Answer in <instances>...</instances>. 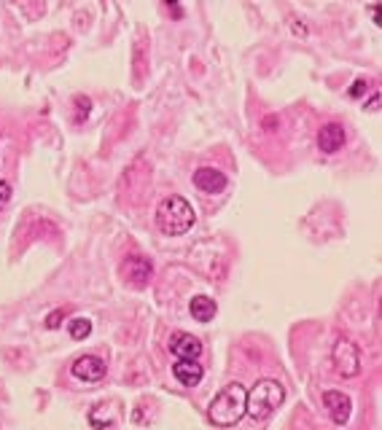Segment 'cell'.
I'll use <instances>...</instances> for the list:
<instances>
[{
    "label": "cell",
    "instance_id": "5bb4252c",
    "mask_svg": "<svg viewBox=\"0 0 382 430\" xmlns=\"http://www.w3.org/2000/svg\"><path fill=\"white\" fill-rule=\"evenodd\" d=\"M68 331L73 336L75 342H81V339H87L89 333H92V320L87 318H73L68 323Z\"/></svg>",
    "mask_w": 382,
    "mask_h": 430
},
{
    "label": "cell",
    "instance_id": "3957f363",
    "mask_svg": "<svg viewBox=\"0 0 382 430\" xmlns=\"http://www.w3.org/2000/svg\"><path fill=\"white\" fill-rule=\"evenodd\" d=\"M285 401V390L280 382L275 380H261L256 382V387L248 393V401H245V417L256 419V422H264L270 419L280 404Z\"/></svg>",
    "mask_w": 382,
    "mask_h": 430
},
{
    "label": "cell",
    "instance_id": "2e32d148",
    "mask_svg": "<svg viewBox=\"0 0 382 430\" xmlns=\"http://www.w3.org/2000/svg\"><path fill=\"white\" fill-rule=\"evenodd\" d=\"M9 202H11V186L6 183V181H0V208L9 205Z\"/></svg>",
    "mask_w": 382,
    "mask_h": 430
},
{
    "label": "cell",
    "instance_id": "9c48e42d",
    "mask_svg": "<svg viewBox=\"0 0 382 430\" xmlns=\"http://www.w3.org/2000/svg\"><path fill=\"white\" fill-rule=\"evenodd\" d=\"M170 353H173L175 358L197 360V358L202 355V342H199L197 336H191V333L178 331L170 336Z\"/></svg>",
    "mask_w": 382,
    "mask_h": 430
},
{
    "label": "cell",
    "instance_id": "8992f818",
    "mask_svg": "<svg viewBox=\"0 0 382 430\" xmlns=\"http://www.w3.org/2000/svg\"><path fill=\"white\" fill-rule=\"evenodd\" d=\"M151 272H154V267L146 256H127V261L122 264V277L135 288H143L151 280Z\"/></svg>",
    "mask_w": 382,
    "mask_h": 430
},
{
    "label": "cell",
    "instance_id": "5b68a950",
    "mask_svg": "<svg viewBox=\"0 0 382 430\" xmlns=\"http://www.w3.org/2000/svg\"><path fill=\"white\" fill-rule=\"evenodd\" d=\"M70 371H73L75 380H81V382H100L105 377L108 366H105V360L97 355H81L73 360Z\"/></svg>",
    "mask_w": 382,
    "mask_h": 430
},
{
    "label": "cell",
    "instance_id": "8fae6325",
    "mask_svg": "<svg viewBox=\"0 0 382 430\" xmlns=\"http://www.w3.org/2000/svg\"><path fill=\"white\" fill-rule=\"evenodd\" d=\"M173 374H175V380L181 382V385H186V387H194V385H199V382H202V377H205V369L199 366L197 360L178 358V360L173 363Z\"/></svg>",
    "mask_w": 382,
    "mask_h": 430
},
{
    "label": "cell",
    "instance_id": "e0dca14e",
    "mask_svg": "<svg viewBox=\"0 0 382 430\" xmlns=\"http://www.w3.org/2000/svg\"><path fill=\"white\" fill-rule=\"evenodd\" d=\"M366 81H364V78H358L356 84H353V89H350V97H361V95H364V92H366Z\"/></svg>",
    "mask_w": 382,
    "mask_h": 430
},
{
    "label": "cell",
    "instance_id": "277c9868",
    "mask_svg": "<svg viewBox=\"0 0 382 430\" xmlns=\"http://www.w3.org/2000/svg\"><path fill=\"white\" fill-rule=\"evenodd\" d=\"M331 366L339 377L353 380L361 374V350L350 339H336L331 350Z\"/></svg>",
    "mask_w": 382,
    "mask_h": 430
},
{
    "label": "cell",
    "instance_id": "7a4b0ae2",
    "mask_svg": "<svg viewBox=\"0 0 382 430\" xmlns=\"http://www.w3.org/2000/svg\"><path fill=\"white\" fill-rule=\"evenodd\" d=\"M156 226L164 237H181L194 226V208L184 197H164L156 208Z\"/></svg>",
    "mask_w": 382,
    "mask_h": 430
},
{
    "label": "cell",
    "instance_id": "ac0fdd59",
    "mask_svg": "<svg viewBox=\"0 0 382 430\" xmlns=\"http://www.w3.org/2000/svg\"><path fill=\"white\" fill-rule=\"evenodd\" d=\"M62 315H65L62 309H57V312H51L49 320H46V326H49V328H57V326H60V320H62Z\"/></svg>",
    "mask_w": 382,
    "mask_h": 430
},
{
    "label": "cell",
    "instance_id": "9a60e30c",
    "mask_svg": "<svg viewBox=\"0 0 382 430\" xmlns=\"http://www.w3.org/2000/svg\"><path fill=\"white\" fill-rule=\"evenodd\" d=\"M75 108H78V111H75V122H84V119L89 116V108H92V102H89V97L78 95V97H75Z\"/></svg>",
    "mask_w": 382,
    "mask_h": 430
},
{
    "label": "cell",
    "instance_id": "4fadbf2b",
    "mask_svg": "<svg viewBox=\"0 0 382 430\" xmlns=\"http://www.w3.org/2000/svg\"><path fill=\"white\" fill-rule=\"evenodd\" d=\"M89 422L95 428H108V425H116V412H113L108 404H97L89 414Z\"/></svg>",
    "mask_w": 382,
    "mask_h": 430
},
{
    "label": "cell",
    "instance_id": "6da1fadb",
    "mask_svg": "<svg viewBox=\"0 0 382 430\" xmlns=\"http://www.w3.org/2000/svg\"><path fill=\"white\" fill-rule=\"evenodd\" d=\"M245 401H248V390L240 385V382H232L226 385L221 393L216 395L208 406V419L218 428H232L240 419L245 417Z\"/></svg>",
    "mask_w": 382,
    "mask_h": 430
},
{
    "label": "cell",
    "instance_id": "30bf717a",
    "mask_svg": "<svg viewBox=\"0 0 382 430\" xmlns=\"http://www.w3.org/2000/svg\"><path fill=\"white\" fill-rule=\"evenodd\" d=\"M323 404L329 409V414H331L334 425H345L347 419H350V409H353V401H350V395L345 393H323Z\"/></svg>",
    "mask_w": 382,
    "mask_h": 430
},
{
    "label": "cell",
    "instance_id": "ba28073f",
    "mask_svg": "<svg viewBox=\"0 0 382 430\" xmlns=\"http://www.w3.org/2000/svg\"><path fill=\"white\" fill-rule=\"evenodd\" d=\"M345 127L342 124H323L321 129H318V148H321L323 154H336V151H342L345 146Z\"/></svg>",
    "mask_w": 382,
    "mask_h": 430
},
{
    "label": "cell",
    "instance_id": "7c38bea8",
    "mask_svg": "<svg viewBox=\"0 0 382 430\" xmlns=\"http://www.w3.org/2000/svg\"><path fill=\"white\" fill-rule=\"evenodd\" d=\"M189 312H191V318L197 323H210L216 318V312H218V304L210 296H194L191 304H189Z\"/></svg>",
    "mask_w": 382,
    "mask_h": 430
},
{
    "label": "cell",
    "instance_id": "52a82bcc",
    "mask_svg": "<svg viewBox=\"0 0 382 430\" xmlns=\"http://www.w3.org/2000/svg\"><path fill=\"white\" fill-rule=\"evenodd\" d=\"M191 181H194V188L202 191V194H208V197L221 194L226 188V175L221 170H216V167H199Z\"/></svg>",
    "mask_w": 382,
    "mask_h": 430
}]
</instances>
